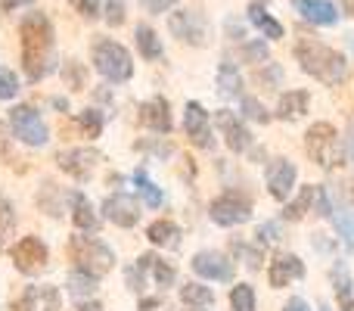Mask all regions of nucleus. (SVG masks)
<instances>
[{"instance_id": "13", "label": "nucleus", "mask_w": 354, "mask_h": 311, "mask_svg": "<svg viewBox=\"0 0 354 311\" xmlns=\"http://www.w3.org/2000/svg\"><path fill=\"white\" fill-rule=\"evenodd\" d=\"M193 271H196L199 277H205V281H221V283L233 281V265H230V258L221 256V252H214V249L196 252V256H193Z\"/></svg>"}, {"instance_id": "50", "label": "nucleus", "mask_w": 354, "mask_h": 311, "mask_svg": "<svg viewBox=\"0 0 354 311\" xmlns=\"http://www.w3.org/2000/svg\"><path fill=\"white\" fill-rule=\"evenodd\" d=\"M78 311H100V305H97V302H81Z\"/></svg>"}, {"instance_id": "32", "label": "nucleus", "mask_w": 354, "mask_h": 311, "mask_svg": "<svg viewBox=\"0 0 354 311\" xmlns=\"http://www.w3.org/2000/svg\"><path fill=\"white\" fill-rule=\"evenodd\" d=\"M333 221H336L339 237L348 246H354V212L351 208H333Z\"/></svg>"}, {"instance_id": "12", "label": "nucleus", "mask_w": 354, "mask_h": 311, "mask_svg": "<svg viewBox=\"0 0 354 311\" xmlns=\"http://www.w3.org/2000/svg\"><path fill=\"white\" fill-rule=\"evenodd\" d=\"M183 128H187V137L202 150H212V116L205 112L202 103H187V112H183Z\"/></svg>"}, {"instance_id": "28", "label": "nucleus", "mask_w": 354, "mask_h": 311, "mask_svg": "<svg viewBox=\"0 0 354 311\" xmlns=\"http://www.w3.org/2000/svg\"><path fill=\"white\" fill-rule=\"evenodd\" d=\"M333 283H336V296H339V305H342V311H354L351 277H348V268H345V262H339L336 268H333Z\"/></svg>"}, {"instance_id": "37", "label": "nucleus", "mask_w": 354, "mask_h": 311, "mask_svg": "<svg viewBox=\"0 0 354 311\" xmlns=\"http://www.w3.org/2000/svg\"><path fill=\"white\" fill-rule=\"evenodd\" d=\"M62 78H66L68 87L81 91V87H84V66H81V62H75V60H68L66 69H62Z\"/></svg>"}, {"instance_id": "10", "label": "nucleus", "mask_w": 354, "mask_h": 311, "mask_svg": "<svg viewBox=\"0 0 354 311\" xmlns=\"http://www.w3.org/2000/svg\"><path fill=\"white\" fill-rule=\"evenodd\" d=\"M47 243L37 237H22L16 246H12V262L22 274H37V271L47 265Z\"/></svg>"}, {"instance_id": "1", "label": "nucleus", "mask_w": 354, "mask_h": 311, "mask_svg": "<svg viewBox=\"0 0 354 311\" xmlns=\"http://www.w3.org/2000/svg\"><path fill=\"white\" fill-rule=\"evenodd\" d=\"M19 41H22V69L28 81H41L53 72L56 62V44H53V25L44 12H28L19 22Z\"/></svg>"}, {"instance_id": "51", "label": "nucleus", "mask_w": 354, "mask_h": 311, "mask_svg": "<svg viewBox=\"0 0 354 311\" xmlns=\"http://www.w3.org/2000/svg\"><path fill=\"white\" fill-rule=\"evenodd\" d=\"M53 106H56V109H62V112H68V100H62V97H56Z\"/></svg>"}, {"instance_id": "27", "label": "nucleus", "mask_w": 354, "mask_h": 311, "mask_svg": "<svg viewBox=\"0 0 354 311\" xmlns=\"http://www.w3.org/2000/svg\"><path fill=\"white\" fill-rule=\"evenodd\" d=\"M218 87L224 97H239V91H243V75H239V69L233 66V62H221L218 66Z\"/></svg>"}, {"instance_id": "53", "label": "nucleus", "mask_w": 354, "mask_h": 311, "mask_svg": "<svg viewBox=\"0 0 354 311\" xmlns=\"http://www.w3.org/2000/svg\"><path fill=\"white\" fill-rule=\"evenodd\" d=\"M351 162H354V141H351Z\"/></svg>"}, {"instance_id": "23", "label": "nucleus", "mask_w": 354, "mask_h": 311, "mask_svg": "<svg viewBox=\"0 0 354 311\" xmlns=\"http://www.w3.org/2000/svg\"><path fill=\"white\" fill-rule=\"evenodd\" d=\"M308 103H311V94H308V91H289V94H283L280 103H277V118L289 122V118L305 116Z\"/></svg>"}, {"instance_id": "26", "label": "nucleus", "mask_w": 354, "mask_h": 311, "mask_svg": "<svg viewBox=\"0 0 354 311\" xmlns=\"http://www.w3.org/2000/svg\"><path fill=\"white\" fill-rule=\"evenodd\" d=\"M134 37H137V50H140L143 60H162V41L149 25H137Z\"/></svg>"}, {"instance_id": "24", "label": "nucleus", "mask_w": 354, "mask_h": 311, "mask_svg": "<svg viewBox=\"0 0 354 311\" xmlns=\"http://www.w3.org/2000/svg\"><path fill=\"white\" fill-rule=\"evenodd\" d=\"M249 22L255 25L264 37H274V41H277V37H283V25L277 22L268 10H264V3H252L249 6Z\"/></svg>"}, {"instance_id": "35", "label": "nucleus", "mask_w": 354, "mask_h": 311, "mask_svg": "<svg viewBox=\"0 0 354 311\" xmlns=\"http://www.w3.org/2000/svg\"><path fill=\"white\" fill-rule=\"evenodd\" d=\"M19 91H22V87H19V75L12 72V69L0 66V100H12Z\"/></svg>"}, {"instance_id": "5", "label": "nucleus", "mask_w": 354, "mask_h": 311, "mask_svg": "<svg viewBox=\"0 0 354 311\" xmlns=\"http://www.w3.org/2000/svg\"><path fill=\"white\" fill-rule=\"evenodd\" d=\"M305 147H308V156L320 165V168H336L342 165V141H339V131L333 128L330 122H317L308 128L305 134Z\"/></svg>"}, {"instance_id": "20", "label": "nucleus", "mask_w": 354, "mask_h": 311, "mask_svg": "<svg viewBox=\"0 0 354 311\" xmlns=\"http://www.w3.org/2000/svg\"><path fill=\"white\" fill-rule=\"evenodd\" d=\"M180 302H183V311H212L214 293L205 283H187V287H180Z\"/></svg>"}, {"instance_id": "52", "label": "nucleus", "mask_w": 354, "mask_h": 311, "mask_svg": "<svg viewBox=\"0 0 354 311\" xmlns=\"http://www.w3.org/2000/svg\"><path fill=\"white\" fill-rule=\"evenodd\" d=\"M342 6H345V12H348V16H354V0H342Z\"/></svg>"}, {"instance_id": "42", "label": "nucleus", "mask_w": 354, "mask_h": 311, "mask_svg": "<svg viewBox=\"0 0 354 311\" xmlns=\"http://www.w3.org/2000/svg\"><path fill=\"white\" fill-rule=\"evenodd\" d=\"M35 302H37V290L28 287L16 302H12V311H35Z\"/></svg>"}, {"instance_id": "36", "label": "nucleus", "mask_w": 354, "mask_h": 311, "mask_svg": "<svg viewBox=\"0 0 354 311\" xmlns=\"http://www.w3.org/2000/svg\"><path fill=\"white\" fill-rule=\"evenodd\" d=\"M12 227H16V212H12V206L0 196V246L6 243V237L12 233Z\"/></svg>"}, {"instance_id": "8", "label": "nucleus", "mask_w": 354, "mask_h": 311, "mask_svg": "<svg viewBox=\"0 0 354 311\" xmlns=\"http://www.w3.org/2000/svg\"><path fill=\"white\" fill-rule=\"evenodd\" d=\"M168 28L177 41L193 44V47H205L208 44V19L199 10H177L168 16Z\"/></svg>"}, {"instance_id": "2", "label": "nucleus", "mask_w": 354, "mask_h": 311, "mask_svg": "<svg viewBox=\"0 0 354 311\" xmlns=\"http://www.w3.org/2000/svg\"><path fill=\"white\" fill-rule=\"evenodd\" d=\"M295 60L308 75H314L326 87H336L348 78V60L339 50L326 47L324 41H314V37H299L295 41Z\"/></svg>"}, {"instance_id": "38", "label": "nucleus", "mask_w": 354, "mask_h": 311, "mask_svg": "<svg viewBox=\"0 0 354 311\" xmlns=\"http://www.w3.org/2000/svg\"><path fill=\"white\" fill-rule=\"evenodd\" d=\"M68 6L84 19H97L103 12V0H68Z\"/></svg>"}, {"instance_id": "30", "label": "nucleus", "mask_w": 354, "mask_h": 311, "mask_svg": "<svg viewBox=\"0 0 354 311\" xmlns=\"http://www.w3.org/2000/svg\"><path fill=\"white\" fill-rule=\"evenodd\" d=\"M134 184H137V193L143 196V202H147L149 208H159L162 202H165V196H162V190L156 187V184L149 181L147 175H143V171H137V175H134Z\"/></svg>"}, {"instance_id": "41", "label": "nucleus", "mask_w": 354, "mask_h": 311, "mask_svg": "<svg viewBox=\"0 0 354 311\" xmlns=\"http://www.w3.org/2000/svg\"><path fill=\"white\" fill-rule=\"evenodd\" d=\"M255 237H258V243H277V240H280V224H277V221H264L255 231Z\"/></svg>"}, {"instance_id": "29", "label": "nucleus", "mask_w": 354, "mask_h": 311, "mask_svg": "<svg viewBox=\"0 0 354 311\" xmlns=\"http://www.w3.org/2000/svg\"><path fill=\"white\" fill-rule=\"evenodd\" d=\"M97 281L100 277H93V274H87V271H72L68 274V293L75 296V299H91L93 293H97Z\"/></svg>"}, {"instance_id": "6", "label": "nucleus", "mask_w": 354, "mask_h": 311, "mask_svg": "<svg viewBox=\"0 0 354 311\" xmlns=\"http://www.w3.org/2000/svg\"><path fill=\"white\" fill-rule=\"evenodd\" d=\"M10 131L16 141L25 143V147H44V143L50 141V128L35 106H12L10 109Z\"/></svg>"}, {"instance_id": "9", "label": "nucleus", "mask_w": 354, "mask_h": 311, "mask_svg": "<svg viewBox=\"0 0 354 311\" xmlns=\"http://www.w3.org/2000/svg\"><path fill=\"white\" fill-rule=\"evenodd\" d=\"M56 162H59V168L66 171L68 177H75V181H87V177L93 175V168H97L100 153L91 150V147H72V150H62V153L56 156Z\"/></svg>"}, {"instance_id": "44", "label": "nucleus", "mask_w": 354, "mask_h": 311, "mask_svg": "<svg viewBox=\"0 0 354 311\" xmlns=\"http://www.w3.org/2000/svg\"><path fill=\"white\" fill-rule=\"evenodd\" d=\"M174 3H177V0H140L143 10H147V12H156V16H159V12H168Z\"/></svg>"}, {"instance_id": "46", "label": "nucleus", "mask_w": 354, "mask_h": 311, "mask_svg": "<svg viewBox=\"0 0 354 311\" xmlns=\"http://www.w3.org/2000/svg\"><path fill=\"white\" fill-rule=\"evenodd\" d=\"M6 150H10V128L0 122V159H6Z\"/></svg>"}, {"instance_id": "16", "label": "nucleus", "mask_w": 354, "mask_h": 311, "mask_svg": "<svg viewBox=\"0 0 354 311\" xmlns=\"http://www.w3.org/2000/svg\"><path fill=\"white\" fill-rule=\"evenodd\" d=\"M103 215L118 227H134L140 221V206H137L134 196L128 193H115L103 202Z\"/></svg>"}, {"instance_id": "48", "label": "nucleus", "mask_w": 354, "mask_h": 311, "mask_svg": "<svg viewBox=\"0 0 354 311\" xmlns=\"http://www.w3.org/2000/svg\"><path fill=\"white\" fill-rule=\"evenodd\" d=\"M28 3H35V0H0V6H3L6 12L19 10V6H28Z\"/></svg>"}, {"instance_id": "14", "label": "nucleus", "mask_w": 354, "mask_h": 311, "mask_svg": "<svg viewBox=\"0 0 354 311\" xmlns=\"http://www.w3.org/2000/svg\"><path fill=\"white\" fill-rule=\"evenodd\" d=\"M295 177H299V168H295L289 159H274V162L268 165V190L274 199L286 202L289 193H292V184Z\"/></svg>"}, {"instance_id": "7", "label": "nucleus", "mask_w": 354, "mask_h": 311, "mask_svg": "<svg viewBox=\"0 0 354 311\" xmlns=\"http://www.w3.org/2000/svg\"><path fill=\"white\" fill-rule=\"evenodd\" d=\"M208 215H212V221L221 227H236V224H245V221L252 218V202L245 199L239 190H227V193H221L218 199H212Z\"/></svg>"}, {"instance_id": "49", "label": "nucleus", "mask_w": 354, "mask_h": 311, "mask_svg": "<svg viewBox=\"0 0 354 311\" xmlns=\"http://www.w3.org/2000/svg\"><path fill=\"white\" fill-rule=\"evenodd\" d=\"M227 31H230V37H243V25L236 19H227Z\"/></svg>"}, {"instance_id": "43", "label": "nucleus", "mask_w": 354, "mask_h": 311, "mask_svg": "<svg viewBox=\"0 0 354 311\" xmlns=\"http://www.w3.org/2000/svg\"><path fill=\"white\" fill-rule=\"evenodd\" d=\"M314 208H317V215H333V206H330V196H326V187H317V196H314Z\"/></svg>"}, {"instance_id": "54", "label": "nucleus", "mask_w": 354, "mask_h": 311, "mask_svg": "<svg viewBox=\"0 0 354 311\" xmlns=\"http://www.w3.org/2000/svg\"><path fill=\"white\" fill-rule=\"evenodd\" d=\"M320 311H330V308H326V305H324V308H320Z\"/></svg>"}, {"instance_id": "3", "label": "nucleus", "mask_w": 354, "mask_h": 311, "mask_svg": "<svg viewBox=\"0 0 354 311\" xmlns=\"http://www.w3.org/2000/svg\"><path fill=\"white\" fill-rule=\"evenodd\" d=\"M93 69H97L106 81L122 85V81H128L131 75H134V60H131L128 47H122L118 41L100 37V41L93 44Z\"/></svg>"}, {"instance_id": "45", "label": "nucleus", "mask_w": 354, "mask_h": 311, "mask_svg": "<svg viewBox=\"0 0 354 311\" xmlns=\"http://www.w3.org/2000/svg\"><path fill=\"white\" fill-rule=\"evenodd\" d=\"M233 252H239V256L245 258V265H249V268H258V265H261V256H258V252H252V249H245L243 243H233Z\"/></svg>"}, {"instance_id": "15", "label": "nucleus", "mask_w": 354, "mask_h": 311, "mask_svg": "<svg viewBox=\"0 0 354 311\" xmlns=\"http://www.w3.org/2000/svg\"><path fill=\"white\" fill-rule=\"evenodd\" d=\"M305 277V265L299 256H289V252H277L274 262L268 265V281L274 290L289 287V281H301Z\"/></svg>"}, {"instance_id": "18", "label": "nucleus", "mask_w": 354, "mask_h": 311, "mask_svg": "<svg viewBox=\"0 0 354 311\" xmlns=\"http://www.w3.org/2000/svg\"><path fill=\"white\" fill-rule=\"evenodd\" d=\"M292 6L301 12V19L314 25H336L339 22V10L330 0H292Z\"/></svg>"}, {"instance_id": "19", "label": "nucleus", "mask_w": 354, "mask_h": 311, "mask_svg": "<svg viewBox=\"0 0 354 311\" xmlns=\"http://www.w3.org/2000/svg\"><path fill=\"white\" fill-rule=\"evenodd\" d=\"M72 221L78 231L84 233H97L100 231V215L93 212L91 199L84 193H72Z\"/></svg>"}, {"instance_id": "55", "label": "nucleus", "mask_w": 354, "mask_h": 311, "mask_svg": "<svg viewBox=\"0 0 354 311\" xmlns=\"http://www.w3.org/2000/svg\"><path fill=\"white\" fill-rule=\"evenodd\" d=\"M264 3H270V0H264Z\"/></svg>"}, {"instance_id": "31", "label": "nucleus", "mask_w": 354, "mask_h": 311, "mask_svg": "<svg viewBox=\"0 0 354 311\" xmlns=\"http://www.w3.org/2000/svg\"><path fill=\"white\" fill-rule=\"evenodd\" d=\"M230 305L233 311H255V290L249 283H236L230 290Z\"/></svg>"}, {"instance_id": "17", "label": "nucleus", "mask_w": 354, "mask_h": 311, "mask_svg": "<svg viewBox=\"0 0 354 311\" xmlns=\"http://www.w3.org/2000/svg\"><path fill=\"white\" fill-rule=\"evenodd\" d=\"M140 125H147L149 131L168 134L171 131V112H168V100L165 97H153L140 106Z\"/></svg>"}, {"instance_id": "4", "label": "nucleus", "mask_w": 354, "mask_h": 311, "mask_svg": "<svg viewBox=\"0 0 354 311\" xmlns=\"http://www.w3.org/2000/svg\"><path fill=\"white\" fill-rule=\"evenodd\" d=\"M68 256H72V262H78L81 271L93 277L109 274L112 265H115V252L106 243H100L97 237H72L68 240Z\"/></svg>"}, {"instance_id": "21", "label": "nucleus", "mask_w": 354, "mask_h": 311, "mask_svg": "<svg viewBox=\"0 0 354 311\" xmlns=\"http://www.w3.org/2000/svg\"><path fill=\"white\" fill-rule=\"evenodd\" d=\"M147 240L153 246H162V249H177V246H180V231H177L174 221L159 218L147 227Z\"/></svg>"}, {"instance_id": "39", "label": "nucleus", "mask_w": 354, "mask_h": 311, "mask_svg": "<svg viewBox=\"0 0 354 311\" xmlns=\"http://www.w3.org/2000/svg\"><path fill=\"white\" fill-rule=\"evenodd\" d=\"M243 56L249 62H255V66H261V62L270 56V50H268L264 41H249V44H243Z\"/></svg>"}, {"instance_id": "25", "label": "nucleus", "mask_w": 354, "mask_h": 311, "mask_svg": "<svg viewBox=\"0 0 354 311\" xmlns=\"http://www.w3.org/2000/svg\"><path fill=\"white\" fill-rule=\"evenodd\" d=\"M314 196H317V187H314V184L301 187V193L295 196V199H289V202H286V212H283V218H286V221H301L308 212H311Z\"/></svg>"}, {"instance_id": "40", "label": "nucleus", "mask_w": 354, "mask_h": 311, "mask_svg": "<svg viewBox=\"0 0 354 311\" xmlns=\"http://www.w3.org/2000/svg\"><path fill=\"white\" fill-rule=\"evenodd\" d=\"M103 12H106V22L109 25H122L124 22V0H106Z\"/></svg>"}, {"instance_id": "47", "label": "nucleus", "mask_w": 354, "mask_h": 311, "mask_svg": "<svg viewBox=\"0 0 354 311\" xmlns=\"http://www.w3.org/2000/svg\"><path fill=\"white\" fill-rule=\"evenodd\" d=\"M283 311H311V308H308L305 299H299V296H295V299H289L286 305H283Z\"/></svg>"}, {"instance_id": "34", "label": "nucleus", "mask_w": 354, "mask_h": 311, "mask_svg": "<svg viewBox=\"0 0 354 311\" xmlns=\"http://www.w3.org/2000/svg\"><path fill=\"white\" fill-rule=\"evenodd\" d=\"M78 125H81V131L93 141V137H100V131H103V116H100L97 109H84L78 116Z\"/></svg>"}, {"instance_id": "33", "label": "nucleus", "mask_w": 354, "mask_h": 311, "mask_svg": "<svg viewBox=\"0 0 354 311\" xmlns=\"http://www.w3.org/2000/svg\"><path fill=\"white\" fill-rule=\"evenodd\" d=\"M239 109H243V116L252 118V122H261V125L270 122V112L264 109L261 100H255V97H243V100H239Z\"/></svg>"}, {"instance_id": "22", "label": "nucleus", "mask_w": 354, "mask_h": 311, "mask_svg": "<svg viewBox=\"0 0 354 311\" xmlns=\"http://www.w3.org/2000/svg\"><path fill=\"white\" fill-rule=\"evenodd\" d=\"M137 268L143 271V274H153V281L159 283V287H171L174 283V277H177V271H174V265H168V262H162L159 256H153V252H147V256H140L137 258Z\"/></svg>"}, {"instance_id": "11", "label": "nucleus", "mask_w": 354, "mask_h": 311, "mask_svg": "<svg viewBox=\"0 0 354 311\" xmlns=\"http://www.w3.org/2000/svg\"><path fill=\"white\" fill-rule=\"evenodd\" d=\"M214 125L221 128V134H224L227 147H230L233 153H245V150L252 147V131L245 128L243 118H239L236 112L218 109V112H214Z\"/></svg>"}]
</instances>
